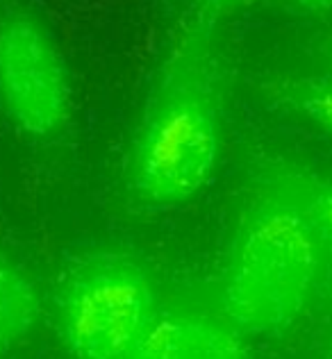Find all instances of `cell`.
I'll use <instances>...</instances> for the list:
<instances>
[{"label": "cell", "instance_id": "5", "mask_svg": "<svg viewBox=\"0 0 332 359\" xmlns=\"http://www.w3.org/2000/svg\"><path fill=\"white\" fill-rule=\"evenodd\" d=\"M128 359H248V353L230 320L171 314L153 320Z\"/></svg>", "mask_w": 332, "mask_h": 359}, {"label": "cell", "instance_id": "9", "mask_svg": "<svg viewBox=\"0 0 332 359\" xmlns=\"http://www.w3.org/2000/svg\"><path fill=\"white\" fill-rule=\"evenodd\" d=\"M296 3L310 12H330L332 9V0H296Z\"/></svg>", "mask_w": 332, "mask_h": 359}, {"label": "cell", "instance_id": "2", "mask_svg": "<svg viewBox=\"0 0 332 359\" xmlns=\"http://www.w3.org/2000/svg\"><path fill=\"white\" fill-rule=\"evenodd\" d=\"M319 273V232L287 196L264 198L237 230L223 276V309L241 334H276L296 320Z\"/></svg>", "mask_w": 332, "mask_h": 359}, {"label": "cell", "instance_id": "3", "mask_svg": "<svg viewBox=\"0 0 332 359\" xmlns=\"http://www.w3.org/2000/svg\"><path fill=\"white\" fill-rule=\"evenodd\" d=\"M155 318L150 276L123 252L84 257L57 294V330L73 359H128Z\"/></svg>", "mask_w": 332, "mask_h": 359}, {"label": "cell", "instance_id": "10", "mask_svg": "<svg viewBox=\"0 0 332 359\" xmlns=\"http://www.w3.org/2000/svg\"><path fill=\"white\" fill-rule=\"evenodd\" d=\"M227 3H234V0H203V5H205L207 9H212L214 14L219 12V9H221L223 5H227Z\"/></svg>", "mask_w": 332, "mask_h": 359}, {"label": "cell", "instance_id": "1", "mask_svg": "<svg viewBox=\"0 0 332 359\" xmlns=\"http://www.w3.org/2000/svg\"><path fill=\"white\" fill-rule=\"evenodd\" d=\"M214 12L201 5L171 41L126 157L139 203L180 207L203 191L221 157V96Z\"/></svg>", "mask_w": 332, "mask_h": 359}, {"label": "cell", "instance_id": "8", "mask_svg": "<svg viewBox=\"0 0 332 359\" xmlns=\"http://www.w3.org/2000/svg\"><path fill=\"white\" fill-rule=\"evenodd\" d=\"M300 116L332 139V80H303L287 91Z\"/></svg>", "mask_w": 332, "mask_h": 359}, {"label": "cell", "instance_id": "6", "mask_svg": "<svg viewBox=\"0 0 332 359\" xmlns=\"http://www.w3.org/2000/svg\"><path fill=\"white\" fill-rule=\"evenodd\" d=\"M39 318V294L32 280L14 264L0 259V355L32 332Z\"/></svg>", "mask_w": 332, "mask_h": 359}, {"label": "cell", "instance_id": "4", "mask_svg": "<svg viewBox=\"0 0 332 359\" xmlns=\"http://www.w3.org/2000/svg\"><path fill=\"white\" fill-rule=\"evenodd\" d=\"M0 111L39 141L62 135L73 116V84L60 46L18 3L0 5Z\"/></svg>", "mask_w": 332, "mask_h": 359}, {"label": "cell", "instance_id": "7", "mask_svg": "<svg viewBox=\"0 0 332 359\" xmlns=\"http://www.w3.org/2000/svg\"><path fill=\"white\" fill-rule=\"evenodd\" d=\"M284 194H293V203L307 214L317 232L332 241V177L307 173L287 175L284 177Z\"/></svg>", "mask_w": 332, "mask_h": 359}]
</instances>
